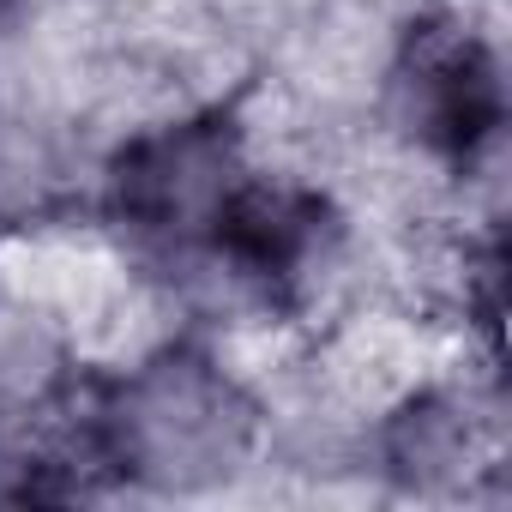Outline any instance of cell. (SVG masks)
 Wrapping results in <instances>:
<instances>
[{"instance_id": "1", "label": "cell", "mask_w": 512, "mask_h": 512, "mask_svg": "<svg viewBox=\"0 0 512 512\" xmlns=\"http://www.w3.org/2000/svg\"><path fill=\"white\" fill-rule=\"evenodd\" d=\"M103 452L151 488H211L253 458L260 422L241 380L205 356L163 350L127 374L103 410Z\"/></svg>"}, {"instance_id": "2", "label": "cell", "mask_w": 512, "mask_h": 512, "mask_svg": "<svg viewBox=\"0 0 512 512\" xmlns=\"http://www.w3.org/2000/svg\"><path fill=\"white\" fill-rule=\"evenodd\" d=\"M386 103L416 151L458 169H470L500 139V67L488 43L458 19L416 25L404 37L386 67Z\"/></svg>"}, {"instance_id": "3", "label": "cell", "mask_w": 512, "mask_h": 512, "mask_svg": "<svg viewBox=\"0 0 512 512\" xmlns=\"http://www.w3.org/2000/svg\"><path fill=\"white\" fill-rule=\"evenodd\" d=\"M241 175L247 169H241L235 127L181 115V121L133 133L115 151L109 199H115L121 223L163 235V241H193V235H211V223L229 205V193L241 187Z\"/></svg>"}, {"instance_id": "4", "label": "cell", "mask_w": 512, "mask_h": 512, "mask_svg": "<svg viewBox=\"0 0 512 512\" xmlns=\"http://www.w3.org/2000/svg\"><path fill=\"white\" fill-rule=\"evenodd\" d=\"M380 458L416 494H458L476 470L494 464V416L458 386H410L392 398Z\"/></svg>"}]
</instances>
